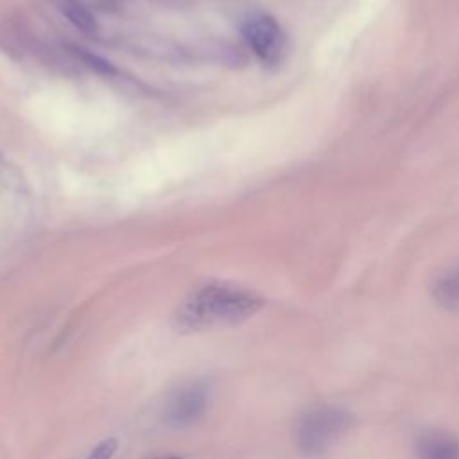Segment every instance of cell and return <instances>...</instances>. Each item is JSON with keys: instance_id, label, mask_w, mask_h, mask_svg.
<instances>
[{"instance_id": "3957f363", "label": "cell", "mask_w": 459, "mask_h": 459, "mask_svg": "<svg viewBox=\"0 0 459 459\" xmlns=\"http://www.w3.org/2000/svg\"><path fill=\"white\" fill-rule=\"evenodd\" d=\"M242 38L264 65L274 66L281 63L287 50V38L273 16L264 13L247 16L242 23Z\"/></svg>"}, {"instance_id": "ba28073f", "label": "cell", "mask_w": 459, "mask_h": 459, "mask_svg": "<svg viewBox=\"0 0 459 459\" xmlns=\"http://www.w3.org/2000/svg\"><path fill=\"white\" fill-rule=\"evenodd\" d=\"M117 448H118V439L106 437L86 455V459H113Z\"/></svg>"}, {"instance_id": "7a4b0ae2", "label": "cell", "mask_w": 459, "mask_h": 459, "mask_svg": "<svg viewBox=\"0 0 459 459\" xmlns=\"http://www.w3.org/2000/svg\"><path fill=\"white\" fill-rule=\"evenodd\" d=\"M348 414L335 407H312L299 418L296 430L298 445L305 454L317 455L335 443V439L348 429Z\"/></svg>"}, {"instance_id": "5b68a950", "label": "cell", "mask_w": 459, "mask_h": 459, "mask_svg": "<svg viewBox=\"0 0 459 459\" xmlns=\"http://www.w3.org/2000/svg\"><path fill=\"white\" fill-rule=\"evenodd\" d=\"M418 459H459V439L448 432L425 434L418 443Z\"/></svg>"}, {"instance_id": "52a82bcc", "label": "cell", "mask_w": 459, "mask_h": 459, "mask_svg": "<svg viewBox=\"0 0 459 459\" xmlns=\"http://www.w3.org/2000/svg\"><path fill=\"white\" fill-rule=\"evenodd\" d=\"M432 292L439 305L446 308H457L459 307V267L445 271L434 281Z\"/></svg>"}, {"instance_id": "277c9868", "label": "cell", "mask_w": 459, "mask_h": 459, "mask_svg": "<svg viewBox=\"0 0 459 459\" xmlns=\"http://www.w3.org/2000/svg\"><path fill=\"white\" fill-rule=\"evenodd\" d=\"M208 389L204 384H190L174 393L165 409V421L172 429L195 423L208 407Z\"/></svg>"}, {"instance_id": "8992f818", "label": "cell", "mask_w": 459, "mask_h": 459, "mask_svg": "<svg viewBox=\"0 0 459 459\" xmlns=\"http://www.w3.org/2000/svg\"><path fill=\"white\" fill-rule=\"evenodd\" d=\"M56 9L79 30L95 32L97 20L82 0H52Z\"/></svg>"}, {"instance_id": "30bf717a", "label": "cell", "mask_w": 459, "mask_h": 459, "mask_svg": "<svg viewBox=\"0 0 459 459\" xmlns=\"http://www.w3.org/2000/svg\"><path fill=\"white\" fill-rule=\"evenodd\" d=\"M152 459H181V457H152Z\"/></svg>"}, {"instance_id": "6da1fadb", "label": "cell", "mask_w": 459, "mask_h": 459, "mask_svg": "<svg viewBox=\"0 0 459 459\" xmlns=\"http://www.w3.org/2000/svg\"><path fill=\"white\" fill-rule=\"evenodd\" d=\"M262 298L237 285L212 281L192 290L178 307L176 326L183 332L237 325L262 307Z\"/></svg>"}, {"instance_id": "9c48e42d", "label": "cell", "mask_w": 459, "mask_h": 459, "mask_svg": "<svg viewBox=\"0 0 459 459\" xmlns=\"http://www.w3.org/2000/svg\"><path fill=\"white\" fill-rule=\"evenodd\" d=\"M102 9H109V7H115L117 4H120L122 0H95Z\"/></svg>"}]
</instances>
